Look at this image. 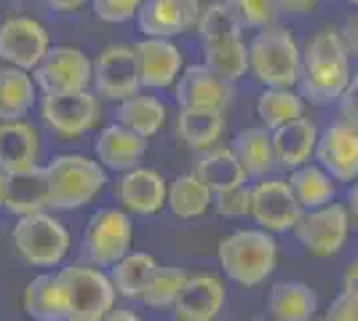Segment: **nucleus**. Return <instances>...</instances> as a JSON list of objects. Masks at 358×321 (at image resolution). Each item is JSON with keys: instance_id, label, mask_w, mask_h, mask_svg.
<instances>
[{"instance_id": "obj_4", "label": "nucleus", "mask_w": 358, "mask_h": 321, "mask_svg": "<svg viewBox=\"0 0 358 321\" xmlns=\"http://www.w3.org/2000/svg\"><path fill=\"white\" fill-rule=\"evenodd\" d=\"M249 73L262 89H294L302 76V46L286 27H265L249 43Z\"/></svg>"}, {"instance_id": "obj_36", "label": "nucleus", "mask_w": 358, "mask_h": 321, "mask_svg": "<svg viewBox=\"0 0 358 321\" xmlns=\"http://www.w3.org/2000/svg\"><path fill=\"white\" fill-rule=\"evenodd\" d=\"M187 278H190V273L177 268V265H158V271L152 273L148 290L142 292V297H139V303L152 308V311H166V308L171 311L177 306Z\"/></svg>"}, {"instance_id": "obj_45", "label": "nucleus", "mask_w": 358, "mask_h": 321, "mask_svg": "<svg viewBox=\"0 0 358 321\" xmlns=\"http://www.w3.org/2000/svg\"><path fill=\"white\" fill-rule=\"evenodd\" d=\"M343 38H345V43H348V48H350V54H356L358 57V16L345 24Z\"/></svg>"}, {"instance_id": "obj_6", "label": "nucleus", "mask_w": 358, "mask_h": 321, "mask_svg": "<svg viewBox=\"0 0 358 321\" xmlns=\"http://www.w3.org/2000/svg\"><path fill=\"white\" fill-rule=\"evenodd\" d=\"M59 276L70 300V321H102L115 308L118 292L110 273L96 265H64Z\"/></svg>"}, {"instance_id": "obj_17", "label": "nucleus", "mask_w": 358, "mask_h": 321, "mask_svg": "<svg viewBox=\"0 0 358 321\" xmlns=\"http://www.w3.org/2000/svg\"><path fill=\"white\" fill-rule=\"evenodd\" d=\"M230 83L214 76L206 64H187L174 86V99L179 110H220L230 105Z\"/></svg>"}, {"instance_id": "obj_48", "label": "nucleus", "mask_w": 358, "mask_h": 321, "mask_svg": "<svg viewBox=\"0 0 358 321\" xmlns=\"http://www.w3.org/2000/svg\"><path fill=\"white\" fill-rule=\"evenodd\" d=\"M348 212H350V217H353V222L358 225V180L350 187H348Z\"/></svg>"}, {"instance_id": "obj_18", "label": "nucleus", "mask_w": 358, "mask_h": 321, "mask_svg": "<svg viewBox=\"0 0 358 321\" xmlns=\"http://www.w3.org/2000/svg\"><path fill=\"white\" fill-rule=\"evenodd\" d=\"M115 199L120 209L139 217H150L166 209L169 201V183L161 177V171L150 166H136L126 174H120L118 187H115Z\"/></svg>"}, {"instance_id": "obj_15", "label": "nucleus", "mask_w": 358, "mask_h": 321, "mask_svg": "<svg viewBox=\"0 0 358 321\" xmlns=\"http://www.w3.org/2000/svg\"><path fill=\"white\" fill-rule=\"evenodd\" d=\"M201 0H145L139 14H136V27L142 38H177L185 32H193L201 19Z\"/></svg>"}, {"instance_id": "obj_7", "label": "nucleus", "mask_w": 358, "mask_h": 321, "mask_svg": "<svg viewBox=\"0 0 358 321\" xmlns=\"http://www.w3.org/2000/svg\"><path fill=\"white\" fill-rule=\"evenodd\" d=\"M134 222L131 214L120 206H102L89 217L83 230V255L89 265L113 268L120 257L131 252Z\"/></svg>"}, {"instance_id": "obj_10", "label": "nucleus", "mask_w": 358, "mask_h": 321, "mask_svg": "<svg viewBox=\"0 0 358 321\" xmlns=\"http://www.w3.org/2000/svg\"><path fill=\"white\" fill-rule=\"evenodd\" d=\"M353 217L345 204H327L310 212H302L297 228L292 230L299 246L313 257H331L345 246L350 236Z\"/></svg>"}, {"instance_id": "obj_13", "label": "nucleus", "mask_w": 358, "mask_h": 321, "mask_svg": "<svg viewBox=\"0 0 358 321\" xmlns=\"http://www.w3.org/2000/svg\"><path fill=\"white\" fill-rule=\"evenodd\" d=\"M297 196L292 185L278 177H265L252 185V220L268 233H289L297 228L302 217Z\"/></svg>"}, {"instance_id": "obj_43", "label": "nucleus", "mask_w": 358, "mask_h": 321, "mask_svg": "<svg viewBox=\"0 0 358 321\" xmlns=\"http://www.w3.org/2000/svg\"><path fill=\"white\" fill-rule=\"evenodd\" d=\"M43 3L51 11H57V14H75V11H80L89 0H43Z\"/></svg>"}, {"instance_id": "obj_21", "label": "nucleus", "mask_w": 358, "mask_h": 321, "mask_svg": "<svg viewBox=\"0 0 358 321\" xmlns=\"http://www.w3.org/2000/svg\"><path fill=\"white\" fill-rule=\"evenodd\" d=\"M22 308L32 321H70V300L59 271L32 276L22 292Z\"/></svg>"}, {"instance_id": "obj_19", "label": "nucleus", "mask_w": 358, "mask_h": 321, "mask_svg": "<svg viewBox=\"0 0 358 321\" xmlns=\"http://www.w3.org/2000/svg\"><path fill=\"white\" fill-rule=\"evenodd\" d=\"M224 306H227V290L222 278L214 273H195L187 278L171 313L174 321H217Z\"/></svg>"}, {"instance_id": "obj_32", "label": "nucleus", "mask_w": 358, "mask_h": 321, "mask_svg": "<svg viewBox=\"0 0 358 321\" xmlns=\"http://www.w3.org/2000/svg\"><path fill=\"white\" fill-rule=\"evenodd\" d=\"M289 185L305 212L331 204L334 193H337V180L318 164H305V166L294 169L289 174Z\"/></svg>"}, {"instance_id": "obj_23", "label": "nucleus", "mask_w": 358, "mask_h": 321, "mask_svg": "<svg viewBox=\"0 0 358 321\" xmlns=\"http://www.w3.org/2000/svg\"><path fill=\"white\" fill-rule=\"evenodd\" d=\"M318 137H321V129L310 118H299V121H292L281 129H275L273 148H275L278 166L294 171V169L310 164V158H315Z\"/></svg>"}, {"instance_id": "obj_35", "label": "nucleus", "mask_w": 358, "mask_h": 321, "mask_svg": "<svg viewBox=\"0 0 358 321\" xmlns=\"http://www.w3.org/2000/svg\"><path fill=\"white\" fill-rule=\"evenodd\" d=\"M203 64L214 76H220L224 83H238L249 73V46L243 38H227L220 43L203 46Z\"/></svg>"}, {"instance_id": "obj_34", "label": "nucleus", "mask_w": 358, "mask_h": 321, "mask_svg": "<svg viewBox=\"0 0 358 321\" xmlns=\"http://www.w3.org/2000/svg\"><path fill=\"white\" fill-rule=\"evenodd\" d=\"M257 118L270 131L299 121L305 118V97L294 89H262L257 97Z\"/></svg>"}, {"instance_id": "obj_39", "label": "nucleus", "mask_w": 358, "mask_h": 321, "mask_svg": "<svg viewBox=\"0 0 358 321\" xmlns=\"http://www.w3.org/2000/svg\"><path fill=\"white\" fill-rule=\"evenodd\" d=\"M214 212L224 220H241V217H252V187L241 185L230 187L222 193H214Z\"/></svg>"}, {"instance_id": "obj_16", "label": "nucleus", "mask_w": 358, "mask_h": 321, "mask_svg": "<svg viewBox=\"0 0 358 321\" xmlns=\"http://www.w3.org/2000/svg\"><path fill=\"white\" fill-rule=\"evenodd\" d=\"M139 62V83L150 92H166L177 86L185 70V57L174 41L166 38H142L134 43Z\"/></svg>"}, {"instance_id": "obj_12", "label": "nucleus", "mask_w": 358, "mask_h": 321, "mask_svg": "<svg viewBox=\"0 0 358 321\" xmlns=\"http://www.w3.org/2000/svg\"><path fill=\"white\" fill-rule=\"evenodd\" d=\"M51 51V35L32 16H8L0 24V62L35 73Z\"/></svg>"}, {"instance_id": "obj_44", "label": "nucleus", "mask_w": 358, "mask_h": 321, "mask_svg": "<svg viewBox=\"0 0 358 321\" xmlns=\"http://www.w3.org/2000/svg\"><path fill=\"white\" fill-rule=\"evenodd\" d=\"M318 0H278V6H281V11H289V14H305V11H310Z\"/></svg>"}, {"instance_id": "obj_31", "label": "nucleus", "mask_w": 358, "mask_h": 321, "mask_svg": "<svg viewBox=\"0 0 358 321\" xmlns=\"http://www.w3.org/2000/svg\"><path fill=\"white\" fill-rule=\"evenodd\" d=\"M177 134L195 153L211 150V148H217V142L224 134V113L220 110H179Z\"/></svg>"}, {"instance_id": "obj_24", "label": "nucleus", "mask_w": 358, "mask_h": 321, "mask_svg": "<svg viewBox=\"0 0 358 321\" xmlns=\"http://www.w3.org/2000/svg\"><path fill=\"white\" fill-rule=\"evenodd\" d=\"M41 89L32 73L11 64H0V123L24 121L38 105Z\"/></svg>"}, {"instance_id": "obj_51", "label": "nucleus", "mask_w": 358, "mask_h": 321, "mask_svg": "<svg viewBox=\"0 0 358 321\" xmlns=\"http://www.w3.org/2000/svg\"><path fill=\"white\" fill-rule=\"evenodd\" d=\"M315 321H331V319H327V316H324V319H315Z\"/></svg>"}, {"instance_id": "obj_9", "label": "nucleus", "mask_w": 358, "mask_h": 321, "mask_svg": "<svg viewBox=\"0 0 358 321\" xmlns=\"http://www.w3.org/2000/svg\"><path fill=\"white\" fill-rule=\"evenodd\" d=\"M38 110L45 129L62 139H78L89 134L102 118V102L96 92L41 97Z\"/></svg>"}, {"instance_id": "obj_14", "label": "nucleus", "mask_w": 358, "mask_h": 321, "mask_svg": "<svg viewBox=\"0 0 358 321\" xmlns=\"http://www.w3.org/2000/svg\"><path fill=\"white\" fill-rule=\"evenodd\" d=\"M315 164L324 166L337 183L358 180V123L331 121L321 129Z\"/></svg>"}, {"instance_id": "obj_29", "label": "nucleus", "mask_w": 358, "mask_h": 321, "mask_svg": "<svg viewBox=\"0 0 358 321\" xmlns=\"http://www.w3.org/2000/svg\"><path fill=\"white\" fill-rule=\"evenodd\" d=\"M195 174L209 185L211 193H222V190H230V187H241L246 185V171L241 166L238 155L233 153V148H211V150H203L195 158Z\"/></svg>"}, {"instance_id": "obj_26", "label": "nucleus", "mask_w": 358, "mask_h": 321, "mask_svg": "<svg viewBox=\"0 0 358 321\" xmlns=\"http://www.w3.org/2000/svg\"><path fill=\"white\" fill-rule=\"evenodd\" d=\"M166 121H169V107L152 94H134L115 105V123L126 126L142 139H152L155 134H161Z\"/></svg>"}, {"instance_id": "obj_42", "label": "nucleus", "mask_w": 358, "mask_h": 321, "mask_svg": "<svg viewBox=\"0 0 358 321\" xmlns=\"http://www.w3.org/2000/svg\"><path fill=\"white\" fill-rule=\"evenodd\" d=\"M337 105H340L343 121L358 123V70L353 73V78H350V83H348V89H345V94L340 97Z\"/></svg>"}, {"instance_id": "obj_38", "label": "nucleus", "mask_w": 358, "mask_h": 321, "mask_svg": "<svg viewBox=\"0 0 358 321\" xmlns=\"http://www.w3.org/2000/svg\"><path fill=\"white\" fill-rule=\"evenodd\" d=\"M224 6L233 11V16L241 22V27L246 30H265L273 27L275 19L281 14L278 0H224Z\"/></svg>"}, {"instance_id": "obj_46", "label": "nucleus", "mask_w": 358, "mask_h": 321, "mask_svg": "<svg viewBox=\"0 0 358 321\" xmlns=\"http://www.w3.org/2000/svg\"><path fill=\"white\" fill-rule=\"evenodd\" d=\"M343 290L358 292V257H353V260H350V265L345 268V276H343Z\"/></svg>"}, {"instance_id": "obj_22", "label": "nucleus", "mask_w": 358, "mask_h": 321, "mask_svg": "<svg viewBox=\"0 0 358 321\" xmlns=\"http://www.w3.org/2000/svg\"><path fill=\"white\" fill-rule=\"evenodd\" d=\"M41 166V134L27 121L0 123V169L6 174Z\"/></svg>"}, {"instance_id": "obj_25", "label": "nucleus", "mask_w": 358, "mask_h": 321, "mask_svg": "<svg viewBox=\"0 0 358 321\" xmlns=\"http://www.w3.org/2000/svg\"><path fill=\"white\" fill-rule=\"evenodd\" d=\"M230 148L238 155L241 166L249 180H265L270 177V171L278 166L275 148H273V131L265 126H252V129L238 131Z\"/></svg>"}, {"instance_id": "obj_1", "label": "nucleus", "mask_w": 358, "mask_h": 321, "mask_svg": "<svg viewBox=\"0 0 358 321\" xmlns=\"http://www.w3.org/2000/svg\"><path fill=\"white\" fill-rule=\"evenodd\" d=\"M350 48L343 32L318 30L302 46V76L299 94L315 105L340 102L348 83H350Z\"/></svg>"}, {"instance_id": "obj_27", "label": "nucleus", "mask_w": 358, "mask_h": 321, "mask_svg": "<svg viewBox=\"0 0 358 321\" xmlns=\"http://www.w3.org/2000/svg\"><path fill=\"white\" fill-rule=\"evenodd\" d=\"M318 294L305 281H278L268 294V313L273 321H313Z\"/></svg>"}, {"instance_id": "obj_47", "label": "nucleus", "mask_w": 358, "mask_h": 321, "mask_svg": "<svg viewBox=\"0 0 358 321\" xmlns=\"http://www.w3.org/2000/svg\"><path fill=\"white\" fill-rule=\"evenodd\" d=\"M102 321H142V319L136 316L134 311H129V308H113Z\"/></svg>"}, {"instance_id": "obj_8", "label": "nucleus", "mask_w": 358, "mask_h": 321, "mask_svg": "<svg viewBox=\"0 0 358 321\" xmlns=\"http://www.w3.org/2000/svg\"><path fill=\"white\" fill-rule=\"evenodd\" d=\"M32 78L43 97L91 92L94 59L78 46H51L45 59L35 67Z\"/></svg>"}, {"instance_id": "obj_49", "label": "nucleus", "mask_w": 358, "mask_h": 321, "mask_svg": "<svg viewBox=\"0 0 358 321\" xmlns=\"http://www.w3.org/2000/svg\"><path fill=\"white\" fill-rule=\"evenodd\" d=\"M6 196H8V174L0 169V209H6Z\"/></svg>"}, {"instance_id": "obj_40", "label": "nucleus", "mask_w": 358, "mask_h": 321, "mask_svg": "<svg viewBox=\"0 0 358 321\" xmlns=\"http://www.w3.org/2000/svg\"><path fill=\"white\" fill-rule=\"evenodd\" d=\"M142 3L145 0H91V8L96 19H102L107 24H126L136 19Z\"/></svg>"}, {"instance_id": "obj_41", "label": "nucleus", "mask_w": 358, "mask_h": 321, "mask_svg": "<svg viewBox=\"0 0 358 321\" xmlns=\"http://www.w3.org/2000/svg\"><path fill=\"white\" fill-rule=\"evenodd\" d=\"M327 319L331 321H358V292L343 290L327 311Z\"/></svg>"}, {"instance_id": "obj_3", "label": "nucleus", "mask_w": 358, "mask_h": 321, "mask_svg": "<svg viewBox=\"0 0 358 321\" xmlns=\"http://www.w3.org/2000/svg\"><path fill=\"white\" fill-rule=\"evenodd\" d=\"M217 260L224 276L238 287H259L278 268L275 236L262 228H243L217 244Z\"/></svg>"}, {"instance_id": "obj_28", "label": "nucleus", "mask_w": 358, "mask_h": 321, "mask_svg": "<svg viewBox=\"0 0 358 321\" xmlns=\"http://www.w3.org/2000/svg\"><path fill=\"white\" fill-rule=\"evenodd\" d=\"M48 209V180L45 166H35L27 171L8 174V196H6V212L24 217V214L45 212Z\"/></svg>"}, {"instance_id": "obj_30", "label": "nucleus", "mask_w": 358, "mask_h": 321, "mask_svg": "<svg viewBox=\"0 0 358 321\" xmlns=\"http://www.w3.org/2000/svg\"><path fill=\"white\" fill-rule=\"evenodd\" d=\"M166 209L174 214L177 220H198L209 209H214V193H211L209 185L203 183L195 171L177 174L169 183Z\"/></svg>"}, {"instance_id": "obj_5", "label": "nucleus", "mask_w": 358, "mask_h": 321, "mask_svg": "<svg viewBox=\"0 0 358 321\" xmlns=\"http://www.w3.org/2000/svg\"><path fill=\"white\" fill-rule=\"evenodd\" d=\"M11 246L22 262L51 271L67 260L73 238H70V230L54 214L35 212L16 217V225L11 228Z\"/></svg>"}, {"instance_id": "obj_2", "label": "nucleus", "mask_w": 358, "mask_h": 321, "mask_svg": "<svg viewBox=\"0 0 358 321\" xmlns=\"http://www.w3.org/2000/svg\"><path fill=\"white\" fill-rule=\"evenodd\" d=\"M48 209L75 212L89 206L107 185V169L83 153H59L45 164Z\"/></svg>"}, {"instance_id": "obj_11", "label": "nucleus", "mask_w": 358, "mask_h": 321, "mask_svg": "<svg viewBox=\"0 0 358 321\" xmlns=\"http://www.w3.org/2000/svg\"><path fill=\"white\" fill-rule=\"evenodd\" d=\"M94 92L99 94V99L107 102H123L129 97L139 94V62H136L134 46L126 43H113L99 51V57L94 59Z\"/></svg>"}, {"instance_id": "obj_37", "label": "nucleus", "mask_w": 358, "mask_h": 321, "mask_svg": "<svg viewBox=\"0 0 358 321\" xmlns=\"http://www.w3.org/2000/svg\"><path fill=\"white\" fill-rule=\"evenodd\" d=\"M195 32L201 38V46H209V43H220L227 38H241L243 27L233 16V11L224 6V0H214L209 6H203Z\"/></svg>"}, {"instance_id": "obj_33", "label": "nucleus", "mask_w": 358, "mask_h": 321, "mask_svg": "<svg viewBox=\"0 0 358 321\" xmlns=\"http://www.w3.org/2000/svg\"><path fill=\"white\" fill-rule=\"evenodd\" d=\"M158 271V262L148 252H129L110 268V278L115 284V292L126 300H139L142 292L148 290L150 278Z\"/></svg>"}, {"instance_id": "obj_20", "label": "nucleus", "mask_w": 358, "mask_h": 321, "mask_svg": "<svg viewBox=\"0 0 358 321\" xmlns=\"http://www.w3.org/2000/svg\"><path fill=\"white\" fill-rule=\"evenodd\" d=\"M148 153V139L129 131L120 123H110L105 129H99V134L94 139V158L115 174H126L131 169L142 166V158Z\"/></svg>"}, {"instance_id": "obj_50", "label": "nucleus", "mask_w": 358, "mask_h": 321, "mask_svg": "<svg viewBox=\"0 0 358 321\" xmlns=\"http://www.w3.org/2000/svg\"><path fill=\"white\" fill-rule=\"evenodd\" d=\"M348 3H350V6H358V0H348Z\"/></svg>"}]
</instances>
